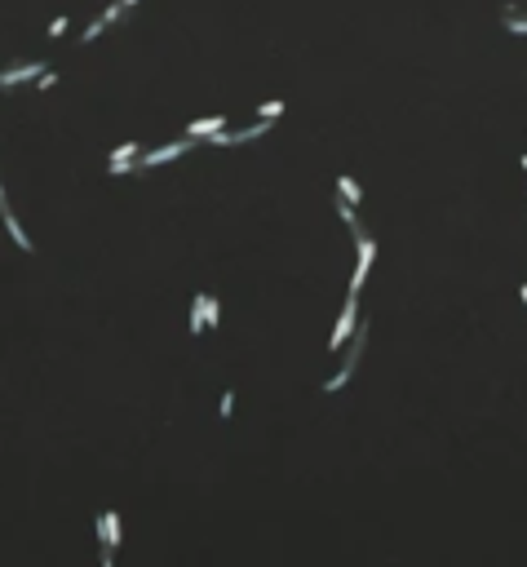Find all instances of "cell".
<instances>
[{"mask_svg": "<svg viewBox=\"0 0 527 567\" xmlns=\"http://www.w3.org/2000/svg\"><path fill=\"white\" fill-rule=\"evenodd\" d=\"M364 341H368V324H359V328H355V350H345V359H341V368H337V373H333V377H328V381H324V386H319L324 394H337V390L345 386V381H350V377H355V363H359V355H364Z\"/></svg>", "mask_w": 527, "mask_h": 567, "instance_id": "6da1fadb", "label": "cell"}, {"mask_svg": "<svg viewBox=\"0 0 527 567\" xmlns=\"http://www.w3.org/2000/svg\"><path fill=\"white\" fill-rule=\"evenodd\" d=\"M355 244H359V266H355L350 288H345V293H355V297H359V293H364V279H368V271H372V262H377V240L359 230V235H355Z\"/></svg>", "mask_w": 527, "mask_h": 567, "instance_id": "7a4b0ae2", "label": "cell"}, {"mask_svg": "<svg viewBox=\"0 0 527 567\" xmlns=\"http://www.w3.org/2000/svg\"><path fill=\"white\" fill-rule=\"evenodd\" d=\"M359 328V297L355 293H345V310H341V320H337V328H333V341H328V350H337L345 346V337H350V332Z\"/></svg>", "mask_w": 527, "mask_h": 567, "instance_id": "3957f363", "label": "cell"}, {"mask_svg": "<svg viewBox=\"0 0 527 567\" xmlns=\"http://www.w3.org/2000/svg\"><path fill=\"white\" fill-rule=\"evenodd\" d=\"M191 146H195V138L169 142V146H160V151H142V160H134V169H155V164H169V160H177V156H186Z\"/></svg>", "mask_w": 527, "mask_h": 567, "instance_id": "277c9868", "label": "cell"}, {"mask_svg": "<svg viewBox=\"0 0 527 567\" xmlns=\"http://www.w3.org/2000/svg\"><path fill=\"white\" fill-rule=\"evenodd\" d=\"M124 13H129V5H120V0H111V5H107V9H102V13H97V18H93L89 27H85V36H80V40H85V45H93V40H97V36H102V31H107L111 23H120V18H124Z\"/></svg>", "mask_w": 527, "mask_h": 567, "instance_id": "5b68a950", "label": "cell"}, {"mask_svg": "<svg viewBox=\"0 0 527 567\" xmlns=\"http://www.w3.org/2000/svg\"><path fill=\"white\" fill-rule=\"evenodd\" d=\"M97 537H102V549L115 554V545H120V537H124V532H120V514H115V510L97 514Z\"/></svg>", "mask_w": 527, "mask_h": 567, "instance_id": "8992f818", "label": "cell"}, {"mask_svg": "<svg viewBox=\"0 0 527 567\" xmlns=\"http://www.w3.org/2000/svg\"><path fill=\"white\" fill-rule=\"evenodd\" d=\"M142 151V146L138 142H124V146H115V151L107 156V173H115V177H120V173H134V156Z\"/></svg>", "mask_w": 527, "mask_h": 567, "instance_id": "52a82bcc", "label": "cell"}, {"mask_svg": "<svg viewBox=\"0 0 527 567\" xmlns=\"http://www.w3.org/2000/svg\"><path fill=\"white\" fill-rule=\"evenodd\" d=\"M45 71V62H23V66H9V71H0V89H13L23 85V80H36Z\"/></svg>", "mask_w": 527, "mask_h": 567, "instance_id": "ba28073f", "label": "cell"}, {"mask_svg": "<svg viewBox=\"0 0 527 567\" xmlns=\"http://www.w3.org/2000/svg\"><path fill=\"white\" fill-rule=\"evenodd\" d=\"M218 129H226V115H200L186 124V138H213Z\"/></svg>", "mask_w": 527, "mask_h": 567, "instance_id": "9c48e42d", "label": "cell"}, {"mask_svg": "<svg viewBox=\"0 0 527 567\" xmlns=\"http://www.w3.org/2000/svg\"><path fill=\"white\" fill-rule=\"evenodd\" d=\"M0 218H5V230H9V235H13V244H18V248H23V253H36V244H31V240H27V230L18 226V218H13V213H9V209H0Z\"/></svg>", "mask_w": 527, "mask_h": 567, "instance_id": "30bf717a", "label": "cell"}, {"mask_svg": "<svg viewBox=\"0 0 527 567\" xmlns=\"http://www.w3.org/2000/svg\"><path fill=\"white\" fill-rule=\"evenodd\" d=\"M200 315H204V328H218V324H222V302L204 293V306H200Z\"/></svg>", "mask_w": 527, "mask_h": 567, "instance_id": "8fae6325", "label": "cell"}, {"mask_svg": "<svg viewBox=\"0 0 527 567\" xmlns=\"http://www.w3.org/2000/svg\"><path fill=\"white\" fill-rule=\"evenodd\" d=\"M337 191H341V199H345V204H359V199H364V191H359V182L355 177H337Z\"/></svg>", "mask_w": 527, "mask_h": 567, "instance_id": "7c38bea8", "label": "cell"}, {"mask_svg": "<svg viewBox=\"0 0 527 567\" xmlns=\"http://www.w3.org/2000/svg\"><path fill=\"white\" fill-rule=\"evenodd\" d=\"M505 13H509V18H501V27H505V31H519V36H527V13H514V5H509Z\"/></svg>", "mask_w": 527, "mask_h": 567, "instance_id": "4fadbf2b", "label": "cell"}, {"mask_svg": "<svg viewBox=\"0 0 527 567\" xmlns=\"http://www.w3.org/2000/svg\"><path fill=\"white\" fill-rule=\"evenodd\" d=\"M279 115H284V103H279V98H271V103L257 107V120H279Z\"/></svg>", "mask_w": 527, "mask_h": 567, "instance_id": "5bb4252c", "label": "cell"}, {"mask_svg": "<svg viewBox=\"0 0 527 567\" xmlns=\"http://www.w3.org/2000/svg\"><path fill=\"white\" fill-rule=\"evenodd\" d=\"M230 412H235V394L226 390V394H222V416H230Z\"/></svg>", "mask_w": 527, "mask_h": 567, "instance_id": "9a60e30c", "label": "cell"}, {"mask_svg": "<svg viewBox=\"0 0 527 567\" xmlns=\"http://www.w3.org/2000/svg\"><path fill=\"white\" fill-rule=\"evenodd\" d=\"M519 297H523V306H527V284H523V288H519Z\"/></svg>", "mask_w": 527, "mask_h": 567, "instance_id": "2e32d148", "label": "cell"}, {"mask_svg": "<svg viewBox=\"0 0 527 567\" xmlns=\"http://www.w3.org/2000/svg\"><path fill=\"white\" fill-rule=\"evenodd\" d=\"M0 209H9V204H5V187H0Z\"/></svg>", "mask_w": 527, "mask_h": 567, "instance_id": "e0dca14e", "label": "cell"}, {"mask_svg": "<svg viewBox=\"0 0 527 567\" xmlns=\"http://www.w3.org/2000/svg\"><path fill=\"white\" fill-rule=\"evenodd\" d=\"M120 5H129V9H134V5H138V0H120Z\"/></svg>", "mask_w": 527, "mask_h": 567, "instance_id": "ac0fdd59", "label": "cell"}]
</instances>
